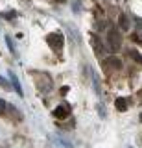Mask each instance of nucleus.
Segmentation results:
<instances>
[{"label":"nucleus","instance_id":"obj_1","mask_svg":"<svg viewBox=\"0 0 142 148\" xmlns=\"http://www.w3.org/2000/svg\"><path fill=\"white\" fill-rule=\"evenodd\" d=\"M107 43L111 46L113 52H118L122 46V35L118 30H114V28H109V35H107Z\"/></svg>","mask_w":142,"mask_h":148},{"label":"nucleus","instance_id":"obj_2","mask_svg":"<svg viewBox=\"0 0 142 148\" xmlns=\"http://www.w3.org/2000/svg\"><path fill=\"white\" fill-rule=\"evenodd\" d=\"M46 43L52 46L56 52H61L63 45H65V39H63L61 34H48V35H46Z\"/></svg>","mask_w":142,"mask_h":148},{"label":"nucleus","instance_id":"obj_3","mask_svg":"<svg viewBox=\"0 0 142 148\" xmlns=\"http://www.w3.org/2000/svg\"><path fill=\"white\" fill-rule=\"evenodd\" d=\"M52 113H54V117H56V119H67L68 113H70V106L61 104V106H57V108L54 109Z\"/></svg>","mask_w":142,"mask_h":148},{"label":"nucleus","instance_id":"obj_4","mask_svg":"<svg viewBox=\"0 0 142 148\" xmlns=\"http://www.w3.org/2000/svg\"><path fill=\"white\" fill-rule=\"evenodd\" d=\"M7 76H10V80H11V83H13V87H15V91H17V95L22 96L24 92H22V87H20V83H19V78H17L13 72H7Z\"/></svg>","mask_w":142,"mask_h":148},{"label":"nucleus","instance_id":"obj_5","mask_svg":"<svg viewBox=\"0 0 142 148\" xmlns=\"http://www.w3.org/2000/svg\"><path fill=\"white\" fill-rule=\"evenodd\" d=\"M114 104H116L118 111H126L127 108H129V98H122V96H120V98L114 100Z\"/></svg>","mask_w":142,"mask_h":148},{"label":"nucleus","instance_id":"obj_6","mask_svg":"<svg viewBox=\"0 0 142 148\" xmlns=\"http://www.w3.org/2000/svg\"><path fill=\"white\" fill-rule=\"evenodd\" d=\"M107 65L113 67V69H122V61L116 58V56H109V58H107Z\"/></svg>","mask_w":142,"mask_h":148},{"label":"nucleus","instance_id":"obj_7","mask_svg":"<svg viewBox=\"0 0 142 148\" xmlns=\"http://www.w3.org/2000/svg\"><path fill=\"white\" fill-rule=\"evenodd\" d=\"M118 24H120V30H127L129 28V17L126 13H122L120 18H118Z\"/></svg>","mask_w":142,"mask_h":148},{"label":"nucleus","instance_id":"obj_8","mask_svg":"<svg viewBox=\"0 0 142 148\" xmlns=\"http://www.w3.org/2000/svg\"><path fill=\"white\" fill-rule=\"evenodd\" d=\"M129 56H131V58H135V61H137V63H142V54L135 52V50H129Z\"/></svg>","mask_w":142,"mask_h":148},{"label":"nucleus","instance_id":"obj_9","mask_svg":"<svg viewBox=\"0 0 142 148\" xmlns=\"http://www.w3.org/2000/svg\"><path fill=\"white\" fill-rule=\"evenodd\" d=\"M2 17H4V18H10V21H11V18H15V17H17V13L13 11V9H10V11H4V13H2Z\"/></svg>","mask_w":142,"mask_h":148},{"label":"nucleus","instance_id":"obj_10","mask_svg":"<svg viewBox=\"0 0 142 148\" xmlns=\"http://www.w3.org/2000/svg\"><path fill=\"white\" fill-rule=\"evenodd\" d=\"M92 74H94V72H92ZM92 82H94V91H96V95H100V91H102V89H100V82H98V78H96V74L92 76Z\"/></svg>","mask_w":142,"mask_h":148},{"label":"nucleus","instance_id":"obj_11","mask_svg":"<svg viewBox=\"0 0 142 148\" xmlns=\"http://www.w3.org/2000/svg\"><path fill=\"white\" fill-rule=\"evenodd\" d=\"M94 50H96L98 54L103 50V46H102V41H100V39H94Z\"/></svg>","mask_w":142,"mask_h":148},{"label":"nucleus","instance_id":"obj_12","mask_svg":"<svg viewBox=\"0 0 142 148\" xmlns=\"http://www.w3.org/2000/svg\"><path fill=\"white\" fill-rule=\"evenodd\" d=\"M6 109H7L6 100H2V98H0V115H4V113H6Z\"/></svg>","mask_w":142,"mask_h":148},{"label":"nucleus","instance_id":"obj_13","mask_svg":"<svg viewBox=\"0 0 142 148\" xmlns=\"http://www.w3.org/2000/svg\"><path fill=\"white\" fill-rule=\"evenodd\" d=\"M6 45H7V48L15 54V46H13V43H11V37H7V35H6Z\"/></svg>","mask_w":142,"mask_h":148},{"label":"nucleus","instance_id":"obj_14","mask_svg":"<svg viewBox=\"0 0 142 148\" xmlns=\"http://www.w3.org/2000/svg\"><path fill=\"white\" fill-rule=\"evenodd\" d=\"M98 111H100V117L105 119V109H103V106H102V104H98Z\"/></svg>","mask_w":142,"mask_h":148},{"label":"nucleus","instance_id":"obj_15","mask_svg":"<svg viewBox=\"0 0 142 148\" xmlns=\"http://www.w3.org/2000/svg\"><path fill=\"white\" fill-rule=\"evenodd\" d=\"M135 26L137 30H142V18H135Z\"/></svg>","mask_w":142,"mask_h":148},{"label":"nucleus","instance_id":"obj_16","mask_svg":"<svg viewBox=\"0 0 142 148\" xmlns=\"http://www.w3.org/2000/svg\"><path fill=\"white\" fill-rule=\"evenodd\" d=\"M0 85H2V87H6V89H7V82L4 80V78H0Z\"/></svg>","mask_w":142,"mask_h":148}]
</instances>
